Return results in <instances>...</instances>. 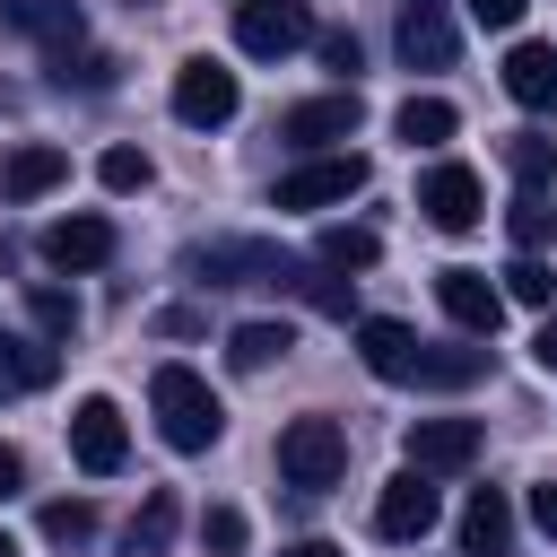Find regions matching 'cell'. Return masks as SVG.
<instances>
[{"instance_id":"28","label":"cell","mask_w":557,"mask_h":557,"mask_svg":"<svg viewBox=\"0 0 557 557\" xmlns=\"http://www.w3.org/2000/svg\"><path fill=\"white\" fill-rule=\"evenodd\" d=\"M505 226H513V244H522V252H540V244H557V200H548V191H513Z\"/></svg>"},{"instance_id":"34","label":"cell","mask_w":557,"mask_h":557,"mask_svg":"<svg viewBox=\"0 0 557 557\" xmlns=\"http://www.w3.org/2000/svg\"><path fill=\"white\" fill-rule=\"evenodd\" d=\"M200 548H209V557H244V513H235V505H209V513H200Z\"/></svg>"},{"instance_id":"19","label":"cell","mask_w":557,"mask_h":557,"mask_svg":"<svg viewBox=\"0 0 557 557\" xmlns=\"http://www.w3.org/2000/svg\"><path fill=\"white\" fill-rule=\"evenodd\" d=\"M505 96L531 113H557V52L548 44H513L505 52Z\"/></svg>"},{"instance_id":"32","label":"cell","mask_w":557,"mask_h":557,"mask_svg":"<svg viewBox=\"0 0 557 557\" xmlns=\"http://www.w3.org/2000/svg\"><path fill=\"white\" fill-rule=\"evenodd\" d=\"M44 540H52V548H78V540H96V505H87V496H61V505H44Z\"/></svg>"},{"instance_id":"1","label":"cell","mask_w":557,"mask_h":557,"mask_svg":"<svg viewBox=\"0 0 557 557\" xmlns=\"http://www.w3.org/2000/svg\"><path fill=\"white\" fill-rule=\"evenodd\" d=\"M148 409H157V435H165L174 453H209V444L226 435V409H218V392H209L191 366H157V374H148Z\"/></svg>"},{"instance_id":"36","label":"cell","mask_w":557,"mask_h":557,"mask_svg":"<svg viewBox=\"0 0 557 557\" xmlns=\"http://www.w3.org/2000/svg\"><path fill=\"white\" fill-rule=\"evenodd\" d=\"M461 9H470V17H479V26H487V35H513V26H522V9H531V0H461Z\"/></svg>"},{"instance_id":"33","label":"cell","mask_w":557,"mask_h":557,"mask_svg":"<svg viewBox=\"0 0 557 557\" xmlns=\"http://www.w3.org/2000/svg\"><path fill=\"white\" fill-rule=\"evenodd\" d=\"M148 174H157L148 148H104V157H96V183H104V191H148Z\"/></svg>"},{"instance_id":"22","label":"cell","mask_w":557,"mask_h":557,"mask_svg":"<svg viewBox=\"0 0 557 557\" xmlns=\"http://www.w3.org/2000/svg\"><path fill=\"white\" fill-rule=\"evenodd\" d=\"M287 348H296L287 322H235V331H226V366H235V374H261V366H278Z\"/></svg>"},{"instance_id":"12","label":"cell","mask_w":557,"mask_h":557,"mask_svg":"<svg viewBox=\"0 0 557 557\" xmlns=\"http://www.w3.org/2000/svg\"><path fill=\"white\" fill-rule=\"evenodd\" d=\"M435 305H444L470 339H496V322H505V287H496L487 270H435Z\"/></svg>"},{"instance_id":"37","label":"cell","mask_w":557,"mask_h":557,"mask_svg":"<svg viewBox=\"0 0 557 557\" xmlns=\"http://www.w3.org/2000/svg\"><path fill=\"white\" fill-rule=\"evenodd\" d=\"M17 487H26V453H17V444H0V505H9Z\"/></svg>"},{"instance_id":"10","label":"cell","mask_w":557,"mask_h":557,"mask_svg":"<svg viewBox=\"0 0 557 557\" xmlns=\"http://www.w3.org/2000/svg\"><path fill=\"white\" fill-rule=\"evenodd\" d=\"M479 444H487V426H479V418H418V426H409V470H426V479L470 470V461H479Z\"/></svg>"},{"instance_id":"4","label":"cell","mask_w":557,"mask_h":557,"mask_svg":"<svg viewBox=\"0 0 557 557\" xmlns=\"http://www.w3.org/2000/svg\"><path fill=\"white\" fill-rule=\"evenodd\" d=\"M235 44L252 61H287L296 44H313V0H235Z\"/></svg>"},{"instance_id":"39","label":"cell","mask_w":557,"mask_h":557,"mask_svg":"<svg viewBox=\"0 0 557 557\" xmlns=\"http://www.w3.org/2000/svg\"><path fill=\"white\" fill-rule=\"evenodd\" d=\"M531 348H540V366H548V374H557V313H548V322H540V339H531Z\"/></svg>"},{"instance_id":"13","label":"cell","mask_w":557,"mask_h":557,"mask_svg":"<svg viewBox=\"0 0 557 557\" xmlns=\"http://www.w3.org/2000/svg\"><path fill=\"white\" fill-rule=\"evenodd\" d=\"M435 487H426V470H400V479H383V496H374V531L383 540H426L435 531Z\"/></svg>"},{"instance_id":"14","label":"cell","mask_w":557,"mask_h":557,"mask_svg":"<svg viewBox=\"0 0 557 557\" xmlns=\"http://www.w3.org/2000/svg\"><path fill=\"white\" fill-rule=\"evenodd\" d=\"M418 331L409 322H392V313H366L357 322V357H366V374H383V383H418Z\"/></svg>"},{"instance_id":"27","label":"cell","mask_w":557,"mask_h":557,"mask_svg":"<svg viewBox=\"0 0 557 557\" xmlns=\"http://www.w3.org/2000/svg\"><path fill=\"white\" fill-rule=\"evenodd\" d=\"M113 70H122V61H113V52H87V44H61V52H52V78H61V87H87V96H104Z\"/></svg>"},{"instance_id":"29","label":"cell","mask_w":557,"mask_h":557,"mask_svg":"<svg viewBox=\"0 0 557 557\" xmlns=\"http://www.w3.org/2000/svg\"><path fill=\"white\" fill-rule=\"evenodd\" d=\"M505 165L522 174V191H540V183L557 174V139H540V131H513V139H505Z\"/></svg>"},{"instance_id":"17","label":"cell","mask_w":557,"mask_h":557,"mask_svg":"<svg viewBox=\"0 0 557 557\" xmlns=\"http://www.w3.org/2000/svg\"><path fill=\"white\" fill-rule=\"evenodd\" d=\"M61 174H70V148L26 139V148H9V165H0V200H44Z\"/></svg>"},{"instance_id":"8","label":"cell","mask_w":557,"mask_h":557,"mask_svg":"<svg viewBox=\"0 0 557 557\" xmlns=\"http://www.w3.org/2000/svg\"><path fill=\"white\" fill-rule=\"evenodd\" d=\"M348 191H366V157L348 148V157H313V165H296V174H278V209H339Z\"/></svg>"},{"instance_id":"18","label":"cell","mask_w":557,"mask_h":557,"mask_svg":"<svg viewBox=\"0 0 557 557\" xmlns=\"http://www.w3.org/2000/svg\"><path fill=\"white\" fill-rule=\"evenodd\" d=\"M461 557H513V505H505V487H479L461 505Z\"/></svg>"},{"instance_id":"40","label":"cell","mask_w":557,"mask_h":557,"mask_svg":"<svg viewBox=\"0 0 557 557\" xmlns=\"http://www.w3.org/2000/svg\"><path fill=\"white\" fill-rule=\"evenodd\" d=\"M278 557H348V548H331V540H296V548H278Z\"/></svg>"},{"instance_id":"21","label":"cell","mask_w":557,"mask_h":557,"mask_svg":"<svg viewBox=\"0 0 557 557\" xmlns=\"http://www.w3.org/2000/svg\"><path fill=\"white\" fill-rule=\"evenodd\" d=\"M278 287H287V296H305V305H313V313H331V322H348V305H357V296H348L357 278H339V270H322V261H287V270H278Z\"/></svg>"},{"instance_id":"15","label":"cell","mask_w":557,"mask_h":557,"mask_svg":"<svg viewBox=\"0 0 557 557\" xmlns=\"http://www.w3.org/2000/svg\"><path fill=\"white\" fill-rule=\"evenodd\" d=\"M453 52H461V35H453L444 0H400V61L409 70H453Z\"/></svg>"},{"instance_id":"24","label":"cell","mask_w":557,"mask_h":557,"mask_svg":"<svg viewBox=\"0 0 557 557\" xmlns=\"http://www.w3.org/2000/svg\"><path fill=\"white\" fill-rule=\"evenodd\" d=\"M392 131H400V139H409V148H444V139H453V131H461V113H453V104H444V96H409V104H400V113H392Z\"/></svg>"},{"instance_id":"3","label":"cell","mask_w":557,"mask_h":557,"mask_svg":"<svg viewBox=\"0 0 557 557\" xmlns=\"http://www.w3.org/2000/svg\"><path fill=\"white\" fill-rule=\"evenodd\" d=\"M278 270H287V252H270L252 235H218V244L183 252V278H200V287H278Z\"/></svg>"},{"instance_id":"35","label":"cell","mask_w":557,"mask_h":557,"mask_svg":"<svg viewBox=\"0 0 557 557\" xmlns=\"http://www.w3.org/2000/svg\"><path fill=\"white\" fill-rule=\"evenodd\" d=\"M313 44H322V70L357 78V61H366V52H357V35H348V26H331V35H313Z\"/></svg>"},{"instance_id":"31","label":"cell","mask_w":557,"mask_h":557,"mask_svg":"<svg viewBox=\"0 0 557 557\" xmlns=\"http://www.w3.org/2000/svg\"><path fill=\"white\" fill-rule=\"evenodd\" d=\"M505 305H557V270H548L540 252H522V261L505 270Z\"/></svg>"},{"instance_id":"20","label":"cell","mask_w":557,"mask_h":557,"mask_svg":"<svg viewBox=\"0 0 557 557\" xmlns=\"http://www.w3.org/2000/svg\"><path fill=\"white\" fill-rule=\"evenodd\" d=\"M174 522H183V496L174 487H148L139 513H131V531H122V557H165L174 548Z\"/></svg>"},{"instance_id":"38","label":"cell","mask_w":557,"mask_h":557,"mask_svg":"<svg viewBox=\"0 0 557 557\" xmlns=\"http://www.w3.org/2000/svg\"><path fill=\"white\" fill-rule=\"evenodd\" d=\"M531 522L557 540V479H548V487H531Z\"/></svg>"},{"instance_id":"6","label":"cell","mask_w":557,"mask_h":557,"mask_svg":"<svg viewBox=\"0 0 557 557\" xmlns=\"http://www.w3.org/2000/svg\"><path fill=\"white\" fill-rule=\"evenodd\" d=\"M70 461H78L87 479H113V470L131 461V435H122V409H113L104 392H87V400L70 409Z\"/></svg>"},{"instance_id":"25","label":"cell","mask_w":557,"mask_h":557,"mask_svg":"<svg viewBox=\"0 0 557 557\" xmlns=\"http://www.w3.org/2000/svg\"><path fill=\"white\" fill-rule=\"evenodd\" d=\"M487 374V348H418V383L426 392H461Z\"/></svg>"},{"instance_id":"11","label":"cell","mask_w":557,"mask_h":557,"mask_svg":"<svg viewBox=\"0 0 557 557\" xmlns=\"http://www.w3.org/2000/svg\"><path fill=\"white\" fill-rule=\"evenodd\" d=\"M113 252H122V235H113V218H96V209L44 226V261H52V270H104Z\"/></svg>"},{"instance_id":"41","label":"cell","mask_w":557,"mask_h":557,"mask_svg":"<svg viewBox=\"0 0 557 557\" xmlns=\"http://www.w3.org/2000/svg\"><path fill=\"white\" fill-rule=\"evenodd\" d=\"M0 557H17V548H9V531H0Z\"/></svg>"},{"instance_id":"30","label":"cell","mask_w":557,"mask_h":557,"mask_svg":"<svg viewBox=\"0 0 557 557\" xmlns=\"http://www.w3.org/2000/svg\"><path fill=\"white\" fill-rule=\"evenodd\" d=\"M26 305H35V331H44V339H70V331H78V296H70V287L35 278V287H26Z\"/></svg>"},{"instance_id":"9","label":"cell","mask_w":557,"mask_h":557,"mask_svg":"<svg viewBox=\"0 0 557 557\" xmlns=\"http://www.w3.org/2000/svg\"><path fill=\"white\" fill-rule=\"evenodd\" d=\"M418 209H426V226L470 235V226L487 218V191H479V174H470V165H426V174H418Z\"/></svg>"},{"instance_id":"2","label":"cell","mask_w":557,"mask_h":557,"mask_svg":"<svg viewBox=\"0 0 557 557\" xmlns=\"http://www.w3.org/2000/svg\"><path fill=\"white\" fill-rule=\"evenodd\" d=\"M339 470H348V426H339V418H287V426H278V479H287L296 496L339 487Z\"/></svg>"},{"instance_id":"7","label":"cell","mask_w":557,"mask_h":557,"mask_svg":"<svg viewBox=\"0 0 557 557\" xmlns=\"http://www.w3.org/2000/svg\"><path fill=\"white\" fill-rule=\"evenodd\" d=\"M357 122H366L357 87H331V96L287 104V113H278V139H287V148H331V139H357Z\"/></svg>"},{"instance_id":"16","label":"cell","mask_w":557,"mask_h":557,"mask_svg":"<svg viewBox=\"0 0 557 557\" xmlns=\"http://www.w3.org/2000/svg\"><path fill=\"white\" fill-rule=\"evenodd\" d=\"M0 26H9V35H35L44 52H61V44L87 35V9H78V0H0Z\"/></svg>"},{"instance_id":"5","label":"cell","mask_w":557,"mask_h":557,"mask_svg":"<svg viewBox=\"0 0 557 557\" xmlns=\"http://www.w3.org/2000/svg\"><path fill=\"white\" fill-rule=\"evenodd\" d=\"M235 104H244V87H235V70L226 61H183L174 70V122H191V131H218V122H235Z\"/></svg>"},{"instance_id":"23","label":"cell","mask_w":557,"mask_h":557,"mask_svg":"<svg viewBox=\"0 0 557 557\" xmlns=\"http://www.w3.org/2000/svg\"><path fill=\"white\" fill-rule=\"evenodd\" d=\"M52 383V348L44 339H17V331H0V400H17V392H44Z\"/></svg>"},{"instance_id":"26","label":"cell","mask_w":557,"mask_h":557,"mask_svg":"<svg viewBox=\"0 0 557 557\" xmlns=\"http://www.w3.org/2000/svg\"><path fill=\"white\" fill-rule=\"evenodd\" d=\"M374 261H383V235L374 226H322V270L348 278V270H374Z\"/></svg>"}]
</instances>
